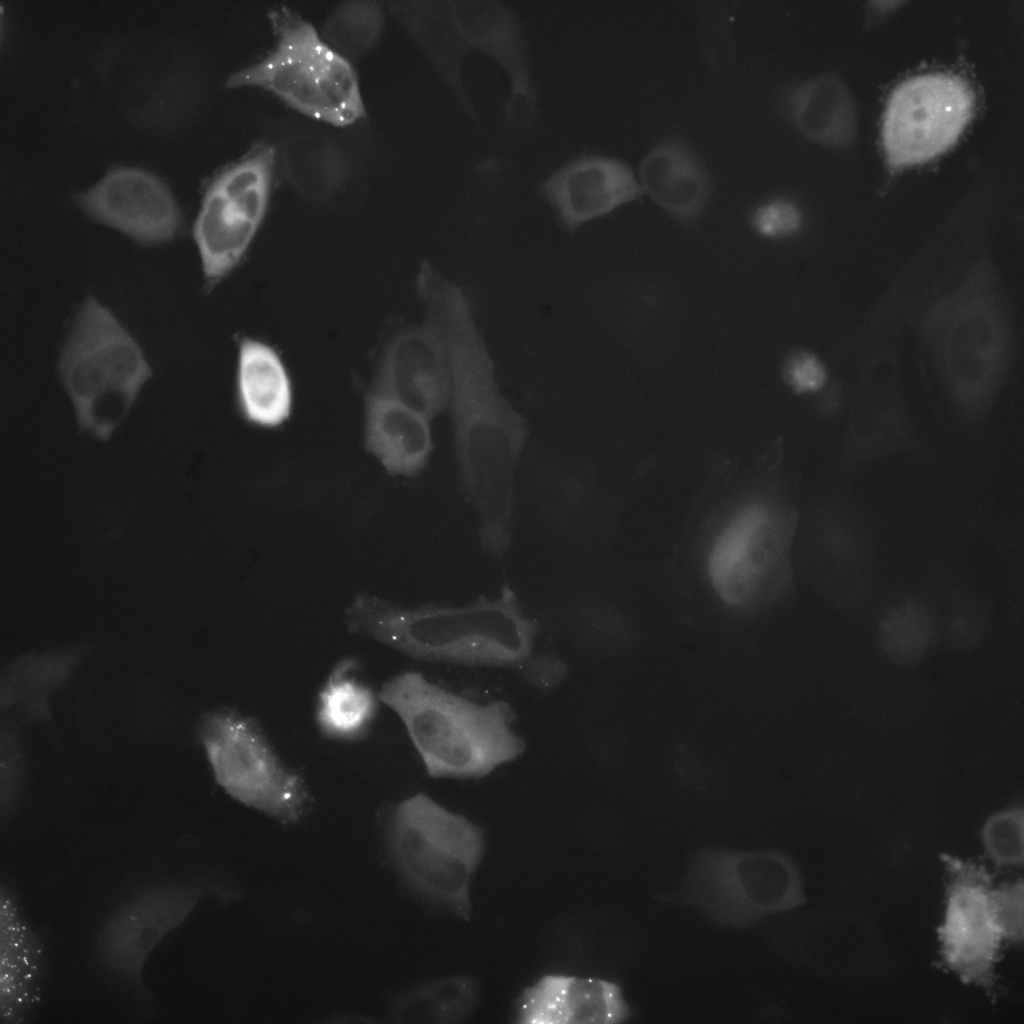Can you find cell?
Instances as JSON below:
<instances>
[{
    "label": "cell",
    "instance_id": "cell-21",
    "mask_svg": "<svg viewBox=\"0 0 1024 1024\" xmlns=\"http://www.w3.org/2000/svg\"><path fill=\"white\" fill-rule=\"evenodd\" d=\"M235 401L242 418L255 426L276 428L291 416L294 389L277 350L251 336L240 338L235 368Z\"/></svg>",
    "mask_w": 1024,
    "mask_h": 1024
},
{
    "label": "cell",
    "instance_id": "cell-19",
    "mask_svg": "<svg viewBox=\"0 0 1024 1024\" xmlns=\"http://www.w3.org/2000/svg\"><path fill=\"white\" fill-rule=\"evenodd\" d=\"M636 176L642 193L682 223L697 220L712 194L707 166L680 137H667L653 145L640 161Z\"/></svg>",
    "mask_w": 1024,
    "mask_h": 1024
},
{
    "label": "cell",
    "instance_id": "cell-7",
    "mask_svg": "<svg viewBox=\"0 0 1024 1024\" xmlns=\"http://www.w3.org/2000/svg\"><path fill=\"white\" fill-rule=\"evenodd\" d=\"M678 897L716 924L738 928L806 901L795 861L770 850L701 851L692 859Z\"/></svg>",
    "mask_w": 1024,
    "mask_h": 1024
},
{
    "label": "cell",
    "instance_id": "cell-34",
    "mask_svg": "<svg viewBox=\"0 0 1024 1024\" xmlns=\"http://www.w3.org/2000/svg\"><path fill=\"white\" fill-rule=\"evenodd\" d=\"M518 670L529 684L541 690L555 688L568 675L567 664L550 653L534 652Z\"/></svg>",
    "mask_w": 1024,
    "mask_h": 1024
},
{
    "label": "cell",
    "instance_id": "cell-12",
    "mask_svg": "<svg viewBox=\"0 0 1024 1024\" xmlns=\"http://www.w3.org/2000/svg\"><path fill=\"white\" fill-rule=\"evenodd\" d=\"M471 52L486 57L508 83L502 122L514 136L531 131L540 115L528 36L515 10L497 0H448Z\"/></svg>",
    "mask_w": 1024,
    "mask_h": 1024
},
{
    "label": "cell",
    "instance_id": "cell-25",
    "mask_svg": "<svg viewBox=\"0 0 1024 1024\" xmlns=\"http://www.w3.org/2000/svg\"><path fill=\"white\" fill-rule=\"evenodd\" d=\"M356 661L342 660L320 690L316 722L321 732L333 739H356L370 726L377 709L373 690L359 682L352 671Z\"/></svg>",
    "mask_w": 1024,
    "mask_h": 1024
},
{
    "label": "cell",
    "instance_id": "cell-20",
    "mask_svg": "<svg viewBox=\"0 0 1024 1024\" xmlns=\"http://www.w3.org/2000/svg\"><path fill=\"white\" fill-rule=\"evenodd\" d=\"M364 445L389 474L414 477L433 451L430 421L370 390L364 399Z\"/></svg>",
    "mask_w": 1024,
    "mask_h": 1024
},
{
    "label": "cell",
    "instance_id": "cell-5",
    "mask_svg": "<svg viewBox=\"0 0 1024 1024\" xmlns=\"http://www.w3.org/2000/svg\"><path fill=\"white\" fill-rule=\"evenodd\" d=\"M276 43L254 64L234 73L230 87L264 88L293 109L335 126L365 115L359 80L349 59L312 24L287 8L270 15Z\"/></svg>",
    "mask_w": 1024,
    "mask_h": 1024
},
{
    "label": "cell",
    "instance_id": "cell-15",
    "mask_svg": "<svg viewBox=\"0 0 1024 1024\" xmlns=\"http://www.w3.org/2000/svg\"><path fill=\"white\" fill-rule=\"evenodd\" d=\"M537 194L567 232L603 218L643 195L632 167L603 153L573 156L546 175Z\"/></svg>",
    "mask_w": 1024,
    "mask_h": 1024
},
{
    "label": "cell",
    "instance_id": "cell-3",
    "mask_svg": "<svg viewBox=\"0 0 1024 1024\" xmlns=\"http://www.w3.org/2000/svg\"><path fill=\"white\" fill-rule=\"evenodd\" d=\"M925 332L958 409L982 417L1001 386L1011 342L991 267L977 265L940 299L928 312Z\"/></svg>",
    "mask_w": 1024,
    "mask_h": 1024
},
{
    "label": "cell",
    "instance_id": "cell-1",
    "mask_svg": "<svg viewBox=\"0 0 1024 1024\" xmlns=\"http://www.w3.org/2000/svg\"><path fill=\"white\" fill-rule=\"evenodd\" d=\"M345 621L349 632L415 660L465 667L519 669L534 653L538 633L509 587L462 606L408 608L360 594Z\"/></svg>",
    "mask_w": 1024,
    "mask_h": 1024
},
{
    "label": "cell",
    "instance_id": "cell-2",
    "mask_svg": "<svg viewBox=\"0 0 1024 1024\" xmlns=\"http://www.w3.org/2000/svg\"><path fill=\"white\" fill-rule=\"evenodd\" d=\"M379 698L401 719L432 778L482 779L525 751L505 701L479 702L415 671L388 679Z\"/></svg>",
    "mask_w": 1024,
    "mask_h": 1024
},
{
    "label": "cell",
    "instance_id": "cell-28",
    "mask_svg": "<svg viewBox=\"0 0 1024 1024\" xmlns=\"http://www.w3.org/2000/svg\"><path fill=\"white\" fill-rule=\"evenodd\" d=\"M928 606L918 598H905L888 610L883 632L888 650L898 659H915L932 638L934 621Z\"/></svg>",
    "mask_w": 1024,
    "mask_h": 1024
},
{
    "label": "cell",
    "instance_id": "cell-16",
    "mask_svg": "<svg viewBox=\"0 0 1024 1024\" xmlns=\"http://www.w3.org/2000/svg\"><path fill=\"white\" fill-rule=\"evenodd\" d=\"M77 201L94 220L141 243L172 239L182 222L180 209L166 183L137 167L110 169Z\"/></svg>",
    "mask_w": 1024,
    "mask_h": 1024
},
{
    "label": "cell",
    "instance_id": "cell-9",
    "mask_svg": "<svg viewBox=\"0 0 1024 1024\" xmlns=\"http://www.w3.org/2000/svg\"><path fill=\"white\" fill-rule=\"evenodd\" d=\"M274 170V148L259 143L208 185L193 234L209 285L228 276L249 251L267 213Z\"/></svg>",
    "mask_w": 1024,
    "mask_h": 1024
},
{
    "label": "cell",
    "instance_id": "cell-30",
    "mask_svg": "<svg viewBox=\"0 0 1024 1024\" xmlns=\"http://www.w3.org/2000/svg\"><path fill=\"white\" fill-rule=\"evenodd\" d=\"M381 15L377 8L366 3H353L338 9L326 27V41L339 53L366 48L379 30Z\"/></svg>",
    "mask_w": 1024,
    "mask_h": 1024
},
{
    "label": "cell",
    "instance_id": "cell-13",
    "mask_svg": "<svg viewBox=\"0 0 1024 1024\" xmlns=\"http://www.w3.org/2000/svg\"><path fill=\"white\" fill-rule=\"evenodd\" d=\"M791 523L768 505L750 503L725 524L708 554V575L728 605L747 606L757 600L773 569L786 555Z\"/></svg>",
    "mask_w": 1024,
    "mask_h": 1024
},
{
    "label": "cell",
    "instance_id": "cell-29",
    "mask_svg": "<svg viewBox=\"0 0 1024 1024\" xmlns=\"http://www.w3.org/2000/svg\"><path fill=\"white\" fill-rule=\"evenodd\" d=\"M985 855L997 867H1019L1024 862V813L1010 807L992 814L981 829Z\"/></svg>",
    "mask_w": 1024,
    "mask_h": 1024
},
{
    "label": "cell",
    "instance_id": "cell-22",
    "mask_svg": "<svg viewBox=\"0 0 1024 1024\" xmlns=\"http://www.w3.org/2000/svg\"><path fill=\"white\" fill-rule=\"evenodd\" d=\"M408 24L425 57L460 111L478 129L483 130L464 77L465 60L471 51L449 1L415 4L408 13Z\"/></svg>",
    "mask_w": 1024,
    "mask_h": 1024
},
{
    "label": "cell",
    "instance_id": "cell-24",
    "mask_svg": "<svg viewBox=\"0 0 1024 1024\" xmlns=\"http://www.w3.org/2000/svg\"><path fill=\"white\" fill-rule=\"evenodd\" d=\"M789 119L806 137L827 145L848 142L854 130L849 94L832 76H819L790 86L784 94Z\"/></svg>",
    "mask_w": 1024,
    "mask_h": 1024
},
{
    "label": "cell",
    "instance_id": "cell-14",
    "mask_svg": "<svg viewBox=\"0 0 1024 1024\" xmlns=\"http://www.w3.org/2000/svg\"><path fill=\"white\" fill-rule=\"evenodd\" d=\"M450 362L443 336L424 314L421 323L393 333L383 345L371 390L429 421L449 406Z\"/></svg>",
    "mask_w": 1024,
    "mask_h": 1024
},
{
    "label": "cell",
    "instance_id": "cell-18",
    "mask_svg": "<svg viewBox=\"0 0 1024 1024\" xmlns=\"http://www.w3.org/2000/svg\"><path fill=\"white\" fill-rule=\"evenodd\" d=\"M513 1016L521 1024H615L628 1020L632 1008L613 981L549 974L522 991Z\"/></svg>",
    "mask_w": 1024,
    "mask_h": 1024
},
{
    "label": "cell",
    "instance_id": "cell-10",
    "mask_svg": "<svg viewBox=\"0 0 1024 1024\" xmlns=\"http://www.w3.org/2000/svg\"><path fill=\"white\" fill-rule=\"evenodd\" d=\"M974 94L959 75L922 73L898 84L889 96L882 143L889 164L923 163L950 148L972 117Z\"/></svg>",
    "mask_w": 1024,
    "mask_h": 1024
},
{
    "label": "cell",
    "instance_id": "cell-31",
    "mask_svg": "<svg viewBox=\"0 0 1024 1024\" xmlns=\"http://www.w3.org/2000/svg\"><path fill=\"white\" fill-rule=\"evenodd\" d=\"M752 229L767 239L782 240L795 235L802 225V214L790 199L773 196L759 203L750 213Z\"/></svg>",
    "mask_w": 1024,
    "mask_h": 1024
},
{
    "label": "cell",
    "instance_id": "cell-27",
    "mask_svg": "<svg viewBox=\"0 0 1024 1024\" xmlns=\"http://www.w3.org/2000/svg\"><path fill=\"white\" fill-rule=\"evenodd\" d=\"M11 900L2 899V1003L8 1016L14 1008H25L38 977L40 950L31 932L21 923Z\"/></svg>",
    "mask_w": 1024,
    "mask_h": 1024
},
{
    "label": "cell",
    "instance_id": "cell-4",
    "mask_svg": "<svg viewBox=\"0 0 1024 1024\" xmlns=\"http://www.w3.org/2000/svg\"><path fill=\"white\" fill-rule=\"evenodd\" d=\"M385 840L395 870L410 889L470 918L471 881L485 851L481 827L419 792L389 810Z\"/></svg>",
    "mask_w": 1024,
    "mask_h": 1024
},
{
    "label": "cell",
    "instance_id": "cell-17",
    "mask_svg": "<svg viewBox=\"0 0 1024 1024\" xmlns=\"http://www.w3.org/2000/svg\"><path fill=\"white\" fill-rule=\"evenodd\" d=\"M201 891L191 886L150 889L125 904L107 921L101 935L102 959L112 971L137 983L147 955L197 903Z\"/></svg>",
    "mask_w": 1024,
    "mask_h": 1024
},
{
    "label": "cell",
    "instance_id": "cell-11",
    "mask_svg": "<svg viewBox=\"0 0 1024 1024\" xmlns=\"http://www.w3.org/2000/svg\"><path fill=\"white\" fill-rule=\"evenodd\" d=\"M942 860L947 880L937 930L942 963L962 982L990 992L1005 941L993 911L991 877L971 861L951 855Z\"/></svg>",
    "mask_w": 1024,
    "mask_h": 1024
},
{
    "label": "cell",
    "instance_id": "cell-8",
    "mask_svg": "<svg viewBox=\"0 0 1024 1024\" xmlns=\"http://www.w3.org/2000/svg\"><path fill=\"white\" fill-rule=\"evenodd\" d=\"M200 736L216 782L232 798L283 824L305 815L311 797L304 778L252 718L231 709L209 712Z\"/></svg>",
    "mask_w": 1024,
    "mask_h": 1024
},
{
    "label": "cell",
    "instance_id": "cell-6",
    "mask_svg": "<svg viewBox=\"0 0 1024 1024\" xmlns=\"http://www.w3.org/2000/svg\"><path fill=\"white\" fill-rule=\"evenodd\" d=\"M59 369L80 429L101 440L111 437L151 376L137 342L92 298L74 322Z\"/></svg>",
    "mask_w": 1024,
    "mask_h": 1024
},
{
    "label": "cell",
    "instance_id": "cell-26",
    "mask_svg": "<svg viewBox=\"0 0 1024 1024\" xmlns=\"http://www.w3.org/2000/svg\"><path fill=\"white\" fill-rule=\"evenodd\" d=\"M480 1002L479 983L469 976H451L422 984L405 993L397 1006L407 1021L435 1024L460 1023Z\"/></svg>",
    "mask_w": 1024,
    "mask_h": 1024
},
{
    "label": "cell",
    "instance_id": "cell-33",
    "mask_svg": "<svg viewBox=\"0 0 1024 1024\" xmlns=\"http://www.w3.org/2000/svg\"><path fill=\"white\" fill-rule=\"evenodd\" d=\"M786 384L798 394H810L821 390L827 380L823 363L812 353L798 350L791 353L783 365Z\"/></svg>",
    "mask_w": 1024,
    "mask_h": 1024
},
{
    "label": "cell",
    "instance_id": "cell-23",
    "mask_svg": "<svg viewBox=\"0 0 1024 1024\" xmlns=\"http://www.w3.org/2000/svg\"><path fill=\"white\" fill-rule=\"evenodd\" d=\"M825 514L824 556L826 573L837 602L861 597L874 571L869 534L857 511L836 499Z\"/></svg>",
    "mask_w": 1024,
    "mask_h": 1024
},
{
    "label": "cell",
    "instance_id": "cell-32",
    "mask_svg": "<svg viewBox=\"0 0 1024 1024\" xmlns=\"http://www.w3.org/2000/svg\"><path fill=\"white\" fill-rule=\"evenodd\" d=\"M992 906L1005 941L1021 944L1024 938V885L1022 880L992 889Z\"/></svg>",
    "mask_w": 1024,
    "mask_h": 1024
}]
</instances>
